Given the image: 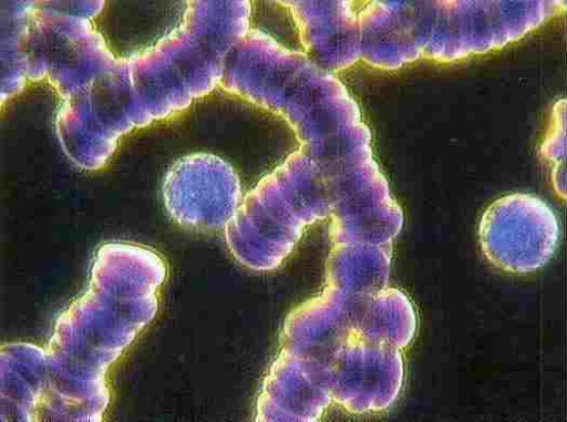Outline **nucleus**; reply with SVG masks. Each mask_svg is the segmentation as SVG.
I'll return each mask as SVG.
<instances>
[{"instance_id": "1", "label": "nucleus", "mask_w": 567, "mask_h": 422, "mask_svg": "<svg viewBox=\"0 0 567 422\" xmlns=\"http://www.w3.org/2000/svg\"><path fill=\"white\" fill-rule=\"evenodd\" d=\"M478 240L496 268L525 275L544 267L558 241L553 210L538 197L514 193L495 199L483 213Z\"/></svg>"}]
</instances>
